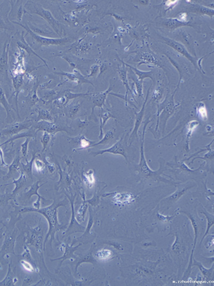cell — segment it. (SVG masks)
Here are the masks:
<instances>
[{
	"label": "cell",
	"mask_w": 214,
	"mask_h": 286,
	"mask_svg": "<svg viewBox=\"0 0 214 286\" xmlns=\"http://www.w3.org/2000/svg\"><path fill=\"white\" fill-rule=\"evenodd\" d=\"M100 116V133L98 138L101 139L103 136V127L106 124L107 121L111 118H113L112 114L110 112L105 110L103 108H101Z\"/></svg>",
	"instance_id": "cell-9"
},
{
	"label": "cell",
	"mask_w": 214,
	"mask_h": 286,
	"mask_svg": "<svg viewBox=\"0 0 214 286\" xmlns=\"http://www.w3.org/2000/svg\"><path fill=\"white\" fill-rule=\"evenodd\" d=\"M87 208V206L85 203H83L81 206L80 208L78 210V214H77V218H78V220H82L84 218L85 212H86Z\"/></svg>",
	"instance_id": "cell-20"
},
{
	"label": "cell",
	"mask_w": 214,
	"mask_h": 286,
	"mask_svg": "<svg viewBox=\"0 0 214 286\" xmlns=\"http://www.w3.org/2000/svg\"><path fill=\"white\" fill-rule=\"evenodd\" d=\"M197 114L200 120L204 121L208 120V110L205 105L203 102H200L197 108Z\"/></svg>",
	"instance_id": "cell-11"
},
{
	"label": "cell",
	"mask_w": 214,
	"mask_h": 286,
	"mask_svg": "<svg viewBox=\"0 0 214 286\" xmlns=\"http://www.w3.org/2000/svg\"><path fill=\"white\" fill-rule=\"evenodd\" d=\"M60 204H57L53 203L49 207L36 210V212H39L43 214L49 221L50 225L53 226L58 222L57 219V208Z\"/></svg>",
	"instance_id": "cell-4"
},
{
	"label": "cell",
	"mask_w": 214,
	"mask_h": 286,
	"mask_svg": "<svg viewBox=\"0 0 214 286\" xmlns=\"http://www.w3.org/2000/svg\"><path fill=\"white\" fill-rule=\"evenodd\" d=\"M43 124V129L45 130L47 133H55L57 132L62 131L59 126L54 123L45 121Z\"/></svg>",
	"instance_id": "cell-12"
},
{
	"label": "cell",
	"mask_w": 214,
	"mask_h": 286,
	"mask_svg": "<svg viewBox=\"0 0 214 286\" xmlns=\"http://www.w3.org/2000/svg\"><path fill=\"white\" fill-rule=\"evenodd\" d=\"M98 258H101V259H106V258H109L111 255V252L108 251V250H104L103 251H101L98 254Z\"/></svg>",
	"instance_id": "cell-22"
},
{
	"label": "cell",
	"mask_w": 214,
	"mask_h": 286,
	"mask_svg": "<svg viewBox=\"0 0 214 286\" xmlns=\"http://www.w3.org/2000/svg\"><path fill=\"white\" fill-rule=\"evenodd\" d=\"M199 125V122L197 120H192L188 123L186 125V142H189V139L192 135V133L194 132L195 130L197 128Z\"/></svg>",
	"instance_id": "cell-13"
},
{
	"label": "cell",
	"mask_w": 214,
	"mask_h": 286,
	"mask_svg": "<svg viewBox=\"0 0 214 286\" xmlns=\"http://www.w3.org/2000/svg\"><path fill=\"white\" fill-rule=\"evenodd\" d=\"M131 79L134 81L137 89V92L139 97L143 98V94L142 82L143 81L140 80L137 77L136 75L133 74L131 75Z\"/></svg>",
	"instance_id": "cell-18"
},
{
	"label": "cell",
	"mask_w": 214,
	"mask_h": 286,
	"mask_svg": "<svg viewBox=\"0 0 214 286\" xmlns=\"http://www.w3.org/2000/svg\"><path fill=\"white\" fill-rule=\"evenodd\" d=\"M20 25L22 26L24 28L27 29L28 32H29L30 34H31L32 36L37 41L41 43L44 44H61L64 41V40H54V39H51L46 38H43L40 36L36 35V34H34L33 32H32L29 29L26 28L23 25L19 24Z\"/></svg>",
	"instance_id": "cell-7"
},
{
	"label": "cell",
	"mask_w": 214,
	"mask_h": 286,
	"mask_svg": "<svg viewBox=\"0 0 214 286\" xmlns=\"http://www.w3.org/2000/svg\"><path fill=\"white\" fill-rule=\"evenodd\" d=\"M105 153L113 154H114L120 155L123 156L126 160L127 159V156L125 148L123 145V137H122L117 142L115 143L111 147L109 148L105 149V150H99L97 152H92V154L94 156L98 155L103 154Z\"/></svg>",
	"instance_id": "cell-2"
},
{
	"label": "cell",
	"mask_w": 214,
	"mask_h": 286,
	"mask_svg": "<svg viewBox=\"0 0 214 286\" xmlns=\"http://www.w3.org/2000/svg\"><path fill=\"white\" fill-rule=\"evenodd\" d=\"M50 139V134L47 132H45L44 133L43 136L42 143L43 144L44 149L45 150V148L47 146V144L49 141Z\"/></svg>",
	"instance_id": "cell-23"
},
{
	"label": "cell",
	"mask_w": 214,
	"mask_h": 286,
	"mask_svg": "<svg viewBox=\"0 0 214 286\" xmlns=\"http://www.w3.org/2000/svg\"><path fill=\"white\" fill-rule=\"evenodd\" d=\"M178 2V1H168V2H167V3H166V4H167V5L169 6H171V5H172V4H174V3H177L176 2Z\"/></svg>",
	"instance_id": "cell-25"
},
{
	"label": "cell",
	"mask_w": 214,
	"mask_h": 286,
	"mask_svg": "<svg viewBox=\"0 0 214 286\" xmlns=\"http://www.w3.org/2000/svg\"><path fill=\"white\" fill-rule=\"evenodd\" d=\"M84 182L88 186L91 188L94 185L96 182L94 171L90 170L84 174Z\"/></svg>",
	"instance_id": "cell-14"
},
{
	"label": "cell",
	"mask_w": 214,
	"mask_h": 286,
	"mask_svg": "<svg viewBox=\"0 0 214 286\" xmlns=\"http://www.w3.org/2000/svg\"><path fill=\"white\" fill-rule=\"evenodd\" d=\"M114 135L112 131L111 130L108 131L105 133L104 136H103V138L101 139L100 141L96 144H93L90 146L89 148L93 147V146H97V145H105L107 143H109L113 138Z\"/></svg>",
	"instance_id": "cell-17"
},
{
	"label": "cell",
	"mask_w": 214,
	"mask_h": 286,
	"mask_svg": "<svg viewBox=\"0 0 214 286\" xmlns=\"http://www.w3.org/2000/svg\"><path fill=\"white\" fill-rule=\"evenodd\" d=\"M80 109V105L78 101H73L65 106L64 113L67 117L73 119L79 114Z\"/></svg>",
	"instance_id": "cell-6"
},
{
	"label": "cell",
	"mask_w": 214,
	"mask_h": 286,
	"mask_svg": "<svg viewBox=\"0 0 214 286\" xmlns=\"http://www.w3.org/2000/svg\"><path fill=\"white\" fill-rule=\"evenodd\" d=\"M148 93H149V91H148L144 102L143 104L142 108L140 109L139 112L135 114V118L134 127L129 139L130 145H131V140H133L134 138H135L138 139V132L141 123L143 120L144 115L145 108H146V104H147V100H148Z\"/></svg>",
	"instance_id": "cell-3"
},
{
	"label": "cell",
	"mask_w": 214,
	"mask_h": 286,
	"mask_svg": "<svg viewBox=\"0 0 214 286\" xmlns=\"http://www.w3.org/2000/svg\"><path fill=\"white\" fill-rule=\"evenodd\" d=\"M151 122V120H149V118L148 120H146L145 123L143 127V133L142 136H141V146H140V159L139 163L138 164V169L139 172L141 173V174L144 176L146 177H158V179L160 178V180H162V177H161V171L160 170H156L154 171L148 166L147 164V160L145 158L144 154V136L146 129L147 128V125L148 123Z\"/></svg>",
	"instance_id": "cell-1"
},
{
	"label": "cell",
	"mask_w": 214,
	"mask_h": 286,
	"mask_svg": "<svg viewBox=\"0 0 214 286\" xmlns=\"http://www.w3.org/2000/svg\"><path fill=\"white\" fill-rule=\"evenodd\" d=\"M111 89L109 88L106 91L99 93L92 94V114H93L94 110L96 107H98L101 109L103 108V106H105V102L107 95L110 93Z\"/></svg>",
	"instance_id": "cell-5"
},
{
	"label": "cell",
	"mask_w": 214,
	"mask_h": 286,
	"mask_svg": "<svg viewBox=\"0 0 214 286\" xmlns=\"http://www.w3.org/2000/svg\"><path fill=\"white\" fill-rule=\"evenodd\" d=\"M80 142L81 146L80 148L76 150H84V149L89 148L90 146L92 145V144H91V143L94 142H92L88 140V139H87L84 136L82 138V139H81Z\"/></svg>",
	"instance_id": "cell-19"
},
{
	"label": "cell",
	"mask_w": 214,
	"mask_h": 286,
	"mask_svg": "<svg viewBox=\"0 0 214 286\" xmlns=\"http://www.w3.org/2000/svg\"><path fill=\"white\" fill-rule=\"evenodd\" d=\"M97 67H96L94 68V69H92V71L91 74H90V76H92V75H93L94 74L96 73V72H97Z\"/></svg>",
	"instance_id": "cell-26"
},
{
	"label": "cell",
	"mask_w": 214,
	"mask_h": 286,
	"mask_svg": "<svg viewBox=\"0 0 214 286\" xmlns=\"http://www.w3.org/2000/svg\"><path fill=\"white\" fill-rule=\"evenodd\" d=\"M34 164L36 169L38 172L42 171L45 169V164L41 160L36 159L34 161Z\"/></svg>",
	"instance_id": "cell-21"
},
{
	"label": "cell",
	"mask_w": 214,
	"mask_h": 286,
	"mask_svg": "<svg viewBox=\"0 0 214 286\" xmlns=\"http://www.w3.org/2000/svg\"><path fill=\"white\" fill-rule=\"evenodd\" d=\"M113 199L114 201L117 203H126L130 202L132 197L131 194L122 193L116 194Z\"/></svg>",
	"instance_id": "cell-15"
},
{
	"label": "cell",
	"mask_w": 214,
	"mask_h": 286,
	"mask_svg": "<svg viewBox=\"0 0 214 286\" xmlns=\"http://www.w3.org/2000/svg\"><path fill=\"white\" fill-rule=\"evenodd\" d=\"M21 263L23 266L24 267V268L26 270H27V271H30V272H32L33 270H34V269H33V267L31 265V264L28 263V262L27 261H21Z\"/></svg>",
	"instance_id": "cell-24"
},
{
	"label": "cell",
	"mask_w": 214,
	"mask_h": 286,
	"mask_svg": "<svg viewBox=\"0 0 214 286\" xmlns=\"http://www.w3.org/2000/svg\"><path fill=\"white\" fill-rule=\"evenodd\" d=\"M119 74L120 78L122 80V82H123V84L125 86L126 89V96H125V101H126V105H127V95H128V91L130 92L132 95L133 94L131 89L130 87L128 79H127V70L125 67L123 66L121 69H120L119 71Z\"/></svg>",
	"instance_id": "cell-10"
},
{
	"label": "cell",
	"mask_w": 214,
	"mask_h": 286,
	"mask_svg": "<svg viewBox=\"0 0 214 286\" xmlns=\"http://www.w3.org/2000/svg\"><path fill=\"white\" fill-rule=\"evenodd\" d=\"M128 66H129L131 69L133 70V71L135 72V74L136 75H137L139 77V79L140 80L143 81V80L144 78H151L152 80H153V77H152V71H140V70L138 69L135 68L133 67L130 66V65H127Z\"/></svg>",
	"instance_id": "cell-16"
},
{
	"label": "cell",
	"mask_w": 214,
	"mask_h": 286,
	"mask_svg": "<svg viewBox=\"0 0 214 286\" xmlns=\"http://www.w3.org/2000/svg\"><path fill=\"white\" fill-rule=\"evenodd\" d=\"M164 40L166 41V43L169 46H171L175 49L177 50L178 51L180 52V53L184 55L185 56L187 57L191 61H192V58L188 52L185 49V47L182 45L181 44L179 43V42L173 41L168 38H164Z\"/></svg>",
	"instance_id": "cell-8"
}]
</instances>
